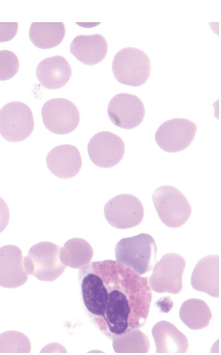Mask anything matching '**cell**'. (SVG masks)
<instances>
[{
	"label": "cell",
	"instance_id": "1",
	"mask_svg": "<svg viewBox=\"0 0 221 355\" xmlns=\"http://www.w3.org/2000/svg\"><path fill=\"white\" fill-rule=\"evenodd\" d=\"M79 281L87 315L108 338L145 324L152 300L146 277L117 260H106L80 268Z\"/></svg>",
	"mask_w": 221,
	"mask_h": 355
},
{
	"label": "cell",
	"instance_id": "2",
	"mask_svg": "<svg viewBox=\"0 0 221 355\" xmlns=\"http://www.w3.org/2000/svg\"><path fill=\"white\" fill-rule=\"evenodd\" d=\"M157 252L153 238L144 233L121 239L115 249L116 260L139 275L152 270L157 260Z\"/></svg>",
	"mask_w": 221,
	"mask_h": 355
},
{
	"label": "cell",
	"instance_id": "3",
	"mask_svg": "<svg viewBox=\"0 0 221 355\" xmlns=\"http://www.w3.org/2000/svg\"><path fill=\"white\" fill-rule=\"evenodd\" d=\"M61 247L49 242L38 243L23 258V266L28 275L42 281L52 282L64 272L66 266L60 258Z\"/></svg>",
	"mask_w": 221,
	"mask_h": 355
},
{
	"label": "cell",
	"instance_id": "4",
	"mask_svg": "<svg viewBox=\"0 0 221 355\" xmlns=\"http://www.w3.org/2000/svg\"><path fill=\"white\" fill-rule=\"evenodd\" d=\"M151 62L143 51L128 47L119 50L112 65L117 80L123 85L139 87L148 80L151 71Z\"/></svg>",
	"mask_w": 221,
	"mask_h": 355
},
{
	"label": "cell",
	"instance_id": "5",
	"mask_svg": "<svg viewBox=\"0 0 221 355\" xmlns=\"http://www.w3.org/2000/svg\"><path fill=\"white\" fill-rule=\"evenodd\" d=\"M152 198L160 219L168 227L181 226L191 214L192 209L188 200L173 186L163 185L156 188Z\"/></svg>",
	"mask_w": 221,
	"mask_h": 355
},
{
	"label": "cell",
	"instance_id": "6",
	"mask_svg": "<svg viewBox=\"0 0 221 355\" xmlns=\"http://www.w3.org/2000/svg\"><path fill=\"white\" fill-rule=\"evenodd\" d=\"M34 120L32 111L26 104L12 101L0 110V134L6 140L18 142L32 133Z\"/></svg>",
	"mask_w": 221,
	"mask_h": 355
},
{
	"label": "cell",
	"instance_id": "7",
	"mask_svg": "<svg viewBox=\"0 0 221 355\" xmlns=\"http://www.w3.org/2000/svg\"><path fill=\"white\" fill-rule=\"evenodd\" d=\"M185 266V261L181 255L175 253L164 255L155 264L149 278L150 287L158 293H179L182 289V277Z\"/></svg>",
	"mask_w": 221,
	"mask_h": 355
},
{
	"label": "cell",
	"instance_id": "8",
	"mask_svg": "<svg viewBox=\"0 0 221 355\" xmlns=\"http://www.w3.org/2000/svg\"><path fill=\"white\" fill-rule=\"evenodd\" d=\"M41 116L46 128L57 134L71 133L77 128L80 120V112L75 105L62 98L47 101L42 107Z\"/></svg>",
	"mask_w": 221,
	"mask_h": 355
},
{
	"label": "cell",
	"instance_id": "9",
	"mask_svg": "<svg viewBox=\"0 0 221 355\" xmlns=\"http://www.w3.org/2000/svg\"><path fill=\"white\" fill-rule=\"evenodd\" d=\"M108 223L119 229H128L138 225L142 221L144 209L136 197L128 194L117 195L108 200L104 207Z\"/></svg>",
	"mask_w": 221,
	"mask_h": 355
},
{
	"label": "cell",
	"instance_id": "10",
	"mask_svg": "<svg viewBox=\"0 0 221 355\" xmlns=\"http://www.w3.org/2000/svg\"><path fill=\"white\" fill-rule=\"evenodd\" d=\"M197 127L192 121L182 118L164 122L155 133L159 147L168 153H177L187 148L194 139Z\"/></svg>",
	"mask_w": 221,
	"mask_h": 355
},
{
	"label": "cell",
	"instance_id": "11",
	"mask_svg": "<svg viewBox=\"0 0 221 355\" xmlns=\"http://www.w3.org/2000/svg\"><path fill=\"white\" fill-rule=\"evenodd\" d=\"M87 152L91 161L102 168H109L123 158L125 145L122 139L109 131H102L90 139Z\"/></svg>",
	"mask_w": 221,
	"mask_h": 355
},
{
	"label": "cell",
	"instance_id": "12",
	"mask_svg": "<svg viewBox=\"0 0 221 355\" xmlns=\"http://www.w3.org/2000/svg\"><path fill=\"white\" fill-rule=\"evenodd\" d=\"M107 114L116 126L132 129L138 126L143 121L145 108L142 101L137 96L121 93L115 95L109 101Z\"/></svg>",
	"mask_w": 221,
	"mask_h": 355
},
{
	"label": "cell",
	"instance_id": "13",
	"mask_svg": "<svg viewBox=\"0 0 221 355\" xmlns=\"http://www.w3.org/2000/svg\"><path fill=\"white\" fill-rule=\"evenodd\" d=\"M28 279L23 266L20 249L13 244L0 247V286L13 288L24 285Z\"/></svg>",
	"mask_w": 221,
	"mask_h": 355
},
{
	"label": "cell",
	"instance_id": "14",
	"mask_svg": "<svg viewBox=\"0 0 221 355\" xmlns=\"http://www.w3.org/2000/svg\"><path fill=\"white\" fill-rule=\"evenodd\" d=\"M49 171L57 177L68 179L80 171L82 159L78 149L70 144H63L51 150L46 157Z\"/></svg>",
	"mask_w": 221,
	"mask_h": 355
},
{
	"label": "cell",
	"instance_id": "15",
	"mask_svg": "<svg viewBox=\"0 0 221 355\" xmlns=\"http://www.w3.org/2000/svg\"><path fill=\"white\" fill-rule=\"evenodd\" d=\"M192 288L210 296L219 297V256L210 255L200 260L191 277Z\"/></svg>",
	"mask_w": 221,
	"mask_h": 355
},
{
	"label": "cell",
	"instance_id": "16",
	"mask_svg": "<svg viewBox=\"0 0 221 355\" xmlns=\"http://www.w3.org/2000/svg\"><path fill=\"white\" fill-rule=\"evenodd\" d=\"M36 73L42 86L49 89H56L62 88L68 83L71 76L72 69L63 57L56 55L40 62Z\"/></svg>",
	"mask_w": 221,
	"mask_h": 355
},
{
	"label": "cell",
	"instance_id": "17",
	"mask_svg": "<svg viewBox=\"0 0 221 355\" xmlns=\"http://www.w3.org/2000/svg\"><path fill=\"white\" fill-rule=\"evenodd\" d=\"M70 52L81 63L94 65L101 62L108 51V44L104 37L99 34L79 35L73 40Z\"/></svg>",
	"mask_w": 221,
	"mask_h": 355
},
{
	"label": "cell",
	"instance_id": "18",
	"mask_svg": "<svg viewBox=\"0 0 221 355\" xmlns=\"http://www.w3.org/2000/svg\"><path fill=\"white\" fill-rule=\"evenodd\" d=\"M157 354H184L188 349L186 336L169 322L161 321L152 329Z\"/></svg>",
	"mask_w": 221,
	"mask_h": 355
},
{
	"label": "cell",
	"instance_id": "19",
	"mask_svg": "<svg viewBox=\"0 0 221 355\" xmlns=\"http://www.w3.org/2000/svg\"><path fill=\"white\" fill-rule=\"evenodd\" d=\"M65 35V27L62 22H34L31 24L29 36L37 47L49 49L58 45Z\"/></svg>",
	"mask_w": 221,
	"mask_h": 355
},
{
	"label": "cell",
	"instance_id": "20",
	"mask_svg": "<svg viewBox=\"0 0 221 355\" xmlns=\"http://www.w3.org/2000/svg\"><path fill=\"white\" fill-rule=\"evenodd\" d=\"M93 250L90 244L81 238L71 239L61 247L60 258L66 266L80 269L90 263Z\"/></svg>",
	"mask_w": 221,
	"mask_h": 355
},
{
	"label": "cell",
	"instance_id": "21",
	"mask_svg": "<svg viewBox=\"0 0 221 355\" xmlns=\"http://www.w3.org/2000/svg\"><path fill=\"white\" fill-rule=\"evenodd\" d=\"M179 316L182 322L189 328L198 330L209 326L212 313L204 301L192 298L182 303L179 311Z\"/></svg>",
	"mask_w": 221,
	"mask_h": 355
},
{
	"label": "cell",
	"instance_id": "22",
	"mask_svg": "<svg viewBox=\"0 0 221 355\" xmlns=\"http://www.w3.org/2000/svg\"><path fill=\"white\" fill-rule=\"evenodd\" d=\"M113 348L116 353L146 354L150 342L145 333L136 329L114 337Z\"/></svg>",
	"mask_w": 221,
	"mask_h": 355
},
{
	"label": "cell",
	"instance_id": "23",
	"mask_svg": "<svg viewBox=\"0 0 221 355\" xmlns=\"http://www.w3.org/2000/svg\"><path fill=\"white\" fill-rule=\"evenodd\" d=\"M31 349L30 340L21 332L8 331L0 334V354H29Z\"/></svg>",
	"mask_w": 221,
	"mask_h": 355
},
{
	"label": "cell",
	"instance_id": "24",
	"mask_svg": "<svg viewBox=\"0 0 221 355\" xmlns=\"http://www.w3.org/2000/svg\"><path fill=\"white\" fill-rule=\"evenodd\" d=\"M19 68V59L13 52L8 50H0V81L13 78Z\"/></svg>",
	"mask_w": 221,
	"mask_h": 355
},
{
	"label": "cell",
	"instance_id": "25",
	"mask_svg": "<svg viewBox=\"0 0 221 355\" xmlns=\"http://www.w3.org/2000/svg\"><path fill=\"white\" fill-rule=\"evenodd\" d=\"M18 30L17 22H0V43L6 42L13 39Z\"/></svg>",
	"mask_w": 221,
	"mask_h": 355
},
{
	"label": "cell",
	"instance_id": "26",
	"mask_svg": "<svg viewBox=\"0 0 221 355\" xmlns=\"http://www.w3.org/2000/svg\"><path fill=\"white\" fill-rule=\"evenodd\" d=\"M10 219V210L5 201L0 197V233L6 228Z\"/></svg>",
	"mask_w": 221,
	"mask_h": 355
}]
</instances>
